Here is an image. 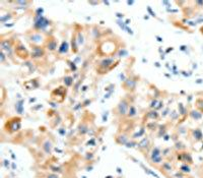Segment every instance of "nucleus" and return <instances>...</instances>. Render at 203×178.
Masks as SVG:
<instances>
[{
  "mask_svg": "<svg viewBox=\"0 0 203 178\" xmlns=\"http://www.w3.org/2000/svg\"><path fill=\"white\" fill-rule=\"evenodd\" d=\"M118 60H116L115 57L112 56H105L102 59H100L97 62V66H96V71L100 75H104V74L108 73L109 71L113 69L118 63Z\"/></svg>",
  "mask_w": 203,
  "mask_h": 178,
  "instance_id": "1",
  "label": "nucleus"
},
{
  "mask_svg": "<svg viewBox=\"0 0 203 178\" xmlns=\"http://www.w3.org/2000/svg\"><path fill=\"white\" fill-rule=\"evenodd\" d=\"M130 102L127 98H122L119 103L117 104V106L113 109V112H114V115L117 117H121V118H124V117H127V114H128V110L129 107H130Z\"/></svg>",
  "mask_w": 203,
  "mask_h": 178,
  "instance_id": "2",
  "label": "nucleus"
},
{
  "mask_svg": "<svg viewBox=\"0 0 203 178\" xmlns=\"http://www.w3.org/2000/svg\"><path fill=\"white\" fill-rule=\"evenodd\" d=\"M51 20L45 17L44 15H36L34 16V24H33V30L37 32L44 33L47 29L50 27Z\"/></svg>",
  "mask_w": 203,
  "mask_h": 178,
  "instance_id": "3",
  "label": "nucleus"
},
{
  "mask_svg": "<svg viewBox=\"0 0 203 178\" xmlns=\"http://www.w3.org/2000/svg\"><path fill=\"white\" fill-rule=\"evenodd\" d=\"M26 38L30 42V45H38V46H44L45 42L47 40L44 33L37 32V31L34 30L26 34Z\"/></svg>",
  "mask_w": 203,
  "mask_h": 178,
  "instance_id": "4",
  "label": "nucleus"
},
{
  "mask_svg": "<svg viewBox=\"0 0 203 178\" xmlns=\"http://www.w3.org/2000/svg\"><path fill=\"white\" fill-rule=\"evenodd\" d=\"M4 128L9 134L19 131V129L21 128V118H19V117H12V118L8 119L5 125H4Z\"/></svg>",
  "mask_w": 203,
  "mask_h": 178,
  "instance_id": "5",
  "label": "nucleus"
},
{
  "mask_svg": "<svg viewBox=\"0 0 203 178\" xmlns=\"http://www.w3.org/2000/svg\"><path fill=\"white\" fill-rule=\"evenodd\" d=\"M14 53L15 55L20 59H24V60H28V58H30V52L28 51V49L26 48L24 44L21 43V41L19 40H16V43H15V46H14Z\"/></svg>",
  "mask_w": 203,
  "mask_h": 178,
  "instance_id": "6",
  "label": "nucleus"
},
{
  "mask_svg": "<svg viewBox=\"0 0 203 178\" xmlns=\"http://www.w3.org/2000/svg\"><path fill=\"white\" fill-rule=\"evenodd\" d=\"M151 149V142L150 138L148 136H143L142 138L140 140V142H138L137 144V150L139 151L140 153H142L144 155V157L147 158V155H148V152L150 151Z\"/></svg>",
  "mask_w": 203,
  "mask_h": 178,
  "instance_id": "7",
  "label": "nucleus"
},
{
  "mask_svg": "<svg viewBox=\"0 0 203 178\" xmlns=\"http://www.w3.org/2000/svg\"><path fill=\"white\" fill-rule=\"evenodd\" d=\"M32 46V52H30V59L39 60L45 56L46 49L44 46H38V45H30Z\"/></svg>",
  "mask_w": 203,
  "mask_h": 178,
  "instance_id": "8",
  "label": "nucleus"
},
{
  "mask_svg": "<svg viewBox=\"0 0 203 178\" xmlns=\"http://www.w3.org/2000/svg\"><path fill=\"white\" fill-rule=\"evenodd\" d=\"M114 138H115V142H116L117 144H119V146H125V144L131 140L130 134H129L128 132L124 131V130H122V131L119 130V131L115 134Z\"/></svg>",
  "mask_w": 203,
  "mask_h": 178,
  "instance_id": "9",
  "label": "nucleus"
},
{
  "mask_svg": "<svg viewBox=\"0 0 203 178\" xmlns=\"http://www.w3.org/2000/svg\"><path fill=\"white\" fill-rule=\"evenodd\" d=\"M136 84H137V78L135 77V76H128V77H126V80L123 82L122 86L125 91H127V92H129V93H132L135 91Z\"/></svg>",
  "mask_w": 203,
  "mask_h": 178,
  "instance_id": "10",
  "label": "nucleus"
},
{
  "mask_svg": "<svg viewBox=\"0 0 203 178\" xmlns=\"http://www.w3.org/2000/svg\"><path fill=\"white\" fill-rule=\"evenodd\" d=\"M44 47L47 51L53 53V52H55V51H57V49H59L58 41H57V39L55 38V37L49 36V37H47V40L44 44Z\"/></svg>",
  "mask_w": 203,
  "mask_h": 178,
  "instance_id": "11",
  "label": "nucleus"
},
{
  "mask_svg": "<svg viewBox=\"0 0 203 178\" xmlns=\"http://www.w3.org/2000/svg\"><path fill=\"white\" fill-rule=\"evenodd\" d=\"M42 150L46 155H52V152L54 150V144L50 138H45L44 142H42Z\"/></svg>",
  "mask_w": 203,
  "mask_h": 178,
  "instance_id": "12",
  "label": "nucleus"
},
{
  "mask_svg": "<svg viewBox=\"0 0 203 178\" xmlns=\"http://www.w3.org/2000/svg\"><path fill=\"white\" fill-rule=\"evenodd\" d=\"M178 160L181 161V162H184V164H192L193 163V158H192L191 154L188 152H180L178 154Z\"/></svg>",
  "mask_w": 203,
  "mask_h": 178,
  "instance_id": "13",
  "label": "nucleus"
},
{
  "mask_svg": "<svg viewBox=\"0 0 203 178\" xmlns=\"http://www.w3.org/2000/svg\"><path fill=\"white\" fill-rule=\"evenodd\" d=\"M159 156H163L161 155V149L159 147H151L150 151L148 152V155H147V159L151 160V159H155L157 157H159Z\"/></svg>",
  "mask_w": 203,
  "mask_h": 178,
  "instance_id": "14",
  "label": "nucleus"
},
{
  "mask_svg": "<svg viewBox=\"0 0 203 178\" xmlns=\"http://www.w3.org/2000/svg\"><path fill=\"white\" fill-rule=\"evenodd\" d=\"M144 118L146 120L149 119V120H151V121H157V120H159V113L157 112L155 109H150L148 112L145 113Z\"/></svg>",
  "mask_w": 203,
  "mask_h": 178,
  "instance_id": "15",
  "label": "nucleus"
},
{
  "mask_svg": "<svg viewBox=\"0 0 203 178\" xmlns=\"http://www.w3.org/2000/svg\"><path fill=\"white\" fill-rule=\"evenodd\" d=\"M190 132H191V136L193 138V140L195 142L203 140V133H202L200 128H194V129H192Z\"/></svg>",
  "mask_w": 203,
  "mask_h": 178,
  "instance_id": "16",
  "label": "nucleus"
},
{
  "mask_svg": "<svg viewBox=\"0 0 203 178\" xmlns=\"http://www.w3.org/2000/svg\"><path fill=\"white\" fill-rule=\"evenodd\" d=\"M78 43H77V38H76V33H73L72 37H71V51L74 54H76L78 52Z\"/></svg>",
  "mask_w": 203,
  "mask_h": 178,
  "instance_id": "17",
  "label": "nucleus"
},
{
  "mask_svg": "<svg viewBox=\"0 0 203 178\" xmlns=\"http://www.w3.org/2000/svg\"><path fill=\"white\" fill-rule=\"evenodd\" d=\"M173 170H174V168H173V165L171 164V162H170V161H164L161 166V172H173Z\"/></svg>",
  "mask_w": 203,
  "mask_h": 178,
  "instance_id": "18",
  "label": "nucleus"
},
{
  "mask_svg": "<svg viewBox=\"0 0 203 178\" xmlns=\"http://www.w3.org/2000/svg\"><path fill=\"white\" fill-rule=\"evenodd\" d=\"M144 125H145V127H146V129L151 132L157 131V128H159V123H157V121H147Z\"/></svg>",
  "mask_w": 203,
  "mask_h": 178,
  "instance_id": "19",
  "label": "nucleus"
},
{
  "mask_svg": "<svg viewBox=\"0 0 203 178\" xmlns=\"http://www.w3.org/2000/svg\"><path fill=\"white\" fill-rule=\"evenodd\" d=\"M10 3L17 6V7H16L17 9H26V8L28 7V5L32 4V2L30 1H12V2H10Z\"/></svg>",
  "mask_w": 203,
  "mask_h": 178,
  "instance_id": "20",
  "label": "nucleus"
},
{
  "mask_svg": "<svg viewBox=\"0 0 203 178\" xmlns=\"http://www.w3.org/2000/svg\"><path fill=\"white\" fill-rule=\"evenodd\" d=\"M138 115V111H137V108L135 107V105L131 104L130 107H129V110H128V114H127V118H130V119H133Z\"/></svg>",
  "mask_w": 203,
  "mask_h": 178,
  "instance_id": "21",
  "label": "nucleus"
},
{
  "mask_svg": "<svg viewBox=\"0 0 203 178\" xmlns=\"http://www.w3.org/2000/svg\"><path fill=\"white\" fill-rule=\"evenodd\" d=\"M145 132H146V127H145V125H143L142 127L139 129V131H137V132H135V133L132 134L131 138H133V140H137V138H143V136H145Z\"/></svg>",
  "mask_w": 203,
  "mask_h": 178,
  "instance_id": "22",
  "label": "nucleus"
},
{
  "mask_svg": "<svg viewBox=\"0 0 203 178\" xmlns=\"http://www.w3.org/2000/svg\"><path fill=\"white\" fill-rule=\"evenodd\" d=\"M157 138H164V136L167 134L168 128H167V124H163V125H159V128H157Z\"/></svg>",
  "mask_w": 203,
  "mask_h": 178,
  "instance_id": "23",
  "label": "nucleus"
},
{
  "mask_svg": "<svg viewBox=\"0 0 203 178\" xmlns=\"http://www.w3.org/2000/svg\"><path fill=\"white\" fill-rule=\"evenodd\" d=\"M68 48H69L68 42H67V41H63L61 46L59 47L58 52L60 53V54H66V53L68 52Z\"/></svg>",
  "mask_w": 203,
  "mask_h": 178,
  "instance_id": "24",
  "label": "nucleus"
},
{
  "mask_svg": "<svg viewBox=\"0 0 203 178\" xmlns=\"http://www.w3.org/2000/svg\"><path fill=\"white\" fill-rule=\"evenodd\" d=\"M63 82H64V86L66 87V88H70V87H72L73 84H74V78L70 75H66L63 78Z\"/></svg>",
  "mask_w": 203,
  "mask_h": 178,
  "instance_id": "25",
  "label": "nucleus"
},
{
  "mask_svg": "<svg viewBox=\"0 0 203 178\" xmlns=\"http://www.w3.org/2000/svg\"><path fill=\"white\" fill-rule=\"evenodd\" d=\"M164 157L163 156H159V157H157V158H155V159H151V160H149L148 162L150 163L151 165H153V166H157V165H159V164H163V162H164Z\"/></svg>",
  "mask_w": 203,
  "mask_h": 178,
  "instance_id": "26",
  "label": "nucleus"
},
{
  "mask_svg": "<svg viewBox=\"0 0 203 178\" xmlns=\"http://www.w3.org/2000/svg\"><path fill=\"white\" fill-rule=\"evenodd\" d=\"M190 117H191L193 120H195V121H197V120H200L202 118V113L199 112V111H191L190 112Z\"/></svg>",
  "mask_w": 203,
  "mask_h": 178,
  "instance_id": "27",
  "label": "nucleus"
},
{
  "mask_svg": "<svg viewBox=\"0 0 203 178\" xmlns=\"http://www.w3.org/2000/svg\"><path fill=\"white\" fill-rule=\"evenodd\" d=\"M22 104H24V100H19L15 103V110L18 114H22V112H24V105Z\"/></svg>",
  "mask_w": 203,
  "mask_h": 178,
  "instance_id": "28",
  "label": "nucleus"
},
{
  "mask_svg": "<svg viewBox=\"0 0 203 178\" xmlns=\"http://www.w3.org/2000/svg\"><path fill=\"white\" fill-rule=\"evenodd\" d=\"M174 148H175L177 151H179V152H183V151L186 150V146L182 142H180V140H178V142H175V146H174Z\"/></svg>",
  "mask_w": 203,
  "mask_h": 178,
  "instance_id": "29",
  "label": "nucleus"
},
{
  "mask_svg": "<svg viewBox=\"0 0 203 178\" xmlns=\"http://www.w3.org/2000/svg\"><path fill=\"white\" fill-rule=\"evenodd\" d=\"M76 38H77V43H78L79 46H80V45H83V43H85V37H83V34L81 31L76 33Z\"/></svg>",
  "mask_w": 203,
  "mask_h": 178,
  "instance_id": "30",
  "label": "nucleus"
},
{
  "mask_svg": "<svg viewBox=\"0 0 203 178\" xmlns=\"http://www.w3.org/2000/svg\"><path fill=\"white\" fill-rule=\"evenodd\" d=\"M137 144H138V142H136V140L131 138V140L125 144V147H126L127 149H132V148H135V147L137 148Z\"/></svg>",
  "mask_w": 203,
  "mask_h": 178,
  "instance_id": "31",
  "label": "nucleus"
},
{
  "mask_svg": "<svg viewBox=\"0 0 203 178\" xmlns=\"http://www.w3.org/2000/svg\"><path fill=\"white\" fill-rule=\"evenodd\" d=\"M180 171L183 173H190L191 172V168H190L189 164H183L180 166Z\"/></svg>",
  "mask_w": 203,
  "mask_h": 178,
  "instance_id": "32",
  "label": "nucleus"
},
{
  "mask_svg": "<svg viewBox=\"0 0 203 178\" xmlns=\"http://www.w3.org/2000/svg\"><path fill=\"white\" fill-rule=\"evenodd\" d=\"M141 167H142V168L144 169V172H145V173H147V174H148V175H151V176H155V178H159V175H157L155 172H153V171H151L150 169L146 168V167H144V166H143V165H141Z\"/></svg>",
  "mask_w": 203,
  "mask_h": 178,
  "instance_id": "33",
  "label": "nucleus"
},
{
  "mask_svg": "<svg viewBox=\"0 0 203 178\" xmlns=\"http://www.w3.org/2000/svg\"><path fill=\"white\" fill-rule=\"evenodd\" d=\"M67 63H68V65L71 67V70L72 71H76V69H77V67H76V65H75V62L74 61H70V60H67Z\"/></svg>",
  "mask_w": 203,
  "mask_h": 178,
  "instance_id": "34",
  "label": "nucleus"
},
{
  "mask_svg": "<svg viewBox=\"0 0 203 178\" xmlns=\"http://www.w3.org/2000/svg\"><path fill=\"white\" fill-rule=\"evenodd\" d=\"M94 153L91 152H87V154H85V160L87 161H91L94 159Z\"/></svg>",
  "mask_w": 203,
  "mask_h": 178,
  "instance_id": "35",
  "label": "nucleus"
},
{
  "mask_svg": "<svg viewBox=\"0 0 203 178\" xmlns=\"http://www.w3.org/2000/svg\"><path fill=\"white\" fill-rule=\"evenodd\" d=\"M2 165H3V166L5 167L7 170H9V168H10V162L7 160V159H4L3 162H2Z\"/></svg>",
  "mask_w": 203,
  "mask_h": 178,
  "instance_id": "36",
  "label": "nucleus"
},
{
  "mask_svg": "<svg viewBox=\"0 0 203 178\" xmlns=\"http://www.w3.org/2000/svg\"><path fill=\"white\" fill-rule=\"evenodd\" d=\"M196 105H197V107L200 109V110L203 111V100L202 99H198L197 102H196Z\"/></svg>",
  "mask_w": 203,
  "mask_h": 178,
  "instance_id": "37",
  "label": "nucleus"
},
{
  "mask_svg": "<svg viewBox=\"0 0 203 178\" xmlns=\"http://www.w3.org/2000/svg\"><path fill=\"white\" fill-rule=\"evenodd\" d=\"M58 133L60 134L61 136H65V134H66V129H65L64 127H60L58 129Z\"/></svg>",
  "mask_w": 203,
  "mask_h": 178,
  "instance_id": "38",
  "label": "nucleus"
},
{
  "mask_svg": "<svg viewBox=\"0 0 203 178\" xmlns=\"http://www.w3.org/2000/svg\"><path fill=\"white\" fill-rule=\"evenodd\" d=\"M46 178H60L59 177V175L57 174V173H49L48 175L46 176Z\"/></svg>",
  "mask_w": 203,
  "mask_h": 178,
  "instance_id": "39",
  "label": "nucleus"
},
{
  "mask_svg": "<svg viewBox=\"0 0 203 178\" xmlns=\"http://www.w3.org/2000/svg\"><path fill=\"white\" fill-rule=\"evenodd\" d=\"M87 146H96V138H91V140L87 142Z\"/></svg>",
  "mask_w": 203,
  "mask_h": 178,
  "instance_id": "40",
  "label": "nucleus"
},
{
  "mask_svg": "<svg viewBox=\"0 0 203 178\" xmlns=\"http://www.w3.org/2000/svg\"><path fill=\"white\" fill-rule=\"evenodd\" d=\"M147 10H148V12H149V13L151 14V16H153V17H155V16H157V15H155V12H152V10H151L150 6H147Z\"/></svg>",
  "mask_w": 203,
  "mask_h": 178,
  "instance_id": "41",
  "label": "nucleus"
},
{
  "mask_svg": "<svg viewBox=\"0 0 203 178\" xmlns=\"http://www.w3.org/2000/svg\"><path fill=\"white\" fill-rule=\"evenodd\" d=\"M163 138H164V140H165V142H168V140H169L170 138H171V136H170L169 134H166V135L164 136Z\"/></svg>",
  "mask_w": 203,
  "mask_h": 178,
  "instance_id": "42",
  "label": "nucleus"
},
{
  "mask_svg": "<svg viewBox=\"0 0 203 178\" xmlns=\"http://www.w3.org/2000/svg\"><path fill=\"white\" fill-rule=\"evenodd\" d=\"M117 172H118L119 174H121V173H122V169H121L120 167H117Z\"/></svg>",
  "mask_w": 203,
  "mask_h": 178,
  "instance_id": "43",
  "label": "nucleus"
},
{
  "mask_svg": "<svg viewBox=\"0 0 203 178\" xmlns=\"http://www.w3.org/2000/svg\"><path fill=\"white\" fill-rule=\"evenodd\" d=\"M117 16L120 18H123V16H124V14H121V13H117Z\"/></svg>",
  "mask_w": 203,
  "mask_h": 178,
  "instance_id": "44",
  "label": "nucleus"
},
{
  "mask_svg": "<svg viewBox=\"0 0 203 178\" xmlns=\"http://www.w3.org/2000/svg\"><path fill=\"white\" fill-rule=\"evenodd\" d=\"M11 157H12V159H13V160H15V159H16V157H15V155H14V154H11Z\"/></svg>",
  "mask_w": 203,
  "mask_h": 178,
  "instance_id": "45",
  "label": "nucleus"
},
{
  "mask_svg": "<svg viewBox=\"0 0 203 178\" xmlns=\"http://www.w3.org/2000/svg\"><path fill=\"white\" fill-rule=\"evenodd\" d=\"M16 168V165L14 163H12V169H15Z\"/></svg>",
  "mask_w": 203,
  "mask_h": 178,
  "instance_id": "46",
  "label": "nucleus"
},
{
  "mask_svg": "<svg viewBox=\"0 0 203 178\" xmlns=\"http://www.w3.org/2000/svg\"><path fill=\"white\" fill-rule=\"evenodd\" d=\"M105 178H114V176H112V175H108V176H106Z\"/></svg>",
  "mask_w": 203,
  "mask_h": 178,
  "instance_id": "47",
  "label": "nucleus"
},
{
  "mask_svg": "<svg viewBox=\"0 0 203 178\" xmlns=\"http://www.w3.org/2000/svg\"><path fill=\"white\" fill-rule=\"evenodd\" d=\"M133 3H134V2H133V1H130V2H127V4H129V5H131V4H133Z\"/></svg>",
  "mask_w": 203,
  "mask_h": 178,
  "instance_id": "48",
  "label": "nucleus"
},
{
  "mask_svg": "<svg viewBox=\"0 0 203 178\" xmlns=\"http://www.w3.org/2000/svg\"><path fill=\"white\" fill-rule=\"evenodd\" d=\"M82 178H87V177H85V176H82Z\"/></svg>",
  "mask_w": 203,
  "mask_h": 178,
  "instance_id": "49",
  "label": "nucleus"
}]
</instances>
